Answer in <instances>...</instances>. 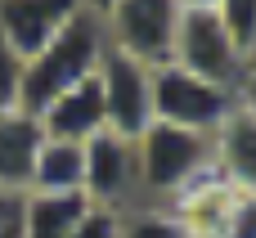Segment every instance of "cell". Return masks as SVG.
<instances>
[{
    "label": "cell",
    "mask_w": 256,
    "mask_h": 238,
    "mask_svg": "<svg viewBox=\"0 0 256 238\" xmlns=\"http://www.w3.org/2000/svg\"><path fill=\"white\" fill-rule=\"evenodd\" d=\"M238 90L202 81L176 63H158L153 68V122L194 130V135H216V126L234 112Z\"/></svg>",
    "instance_id": "obj_3"
},
{
    "label": "cell",
    "mask_w": 256,
    "mask_h": 238,
    "mask_svg": "<svg viewBox=\"0 0 256 238\" xmlns=\"http://www.w3.org/2000/svg\"><path fill=\"white\" fill-rule=\"evenodd\" d=\"M0 238H22V194H0Z\"/></svg>",
    "instance_id": "obj_19"
},
{
    "label": "cell",
    "mask_w": 256,
    "mask_h": 238,
    "mask_svg": "<svg viewBox=\"0 0 256 238\" xmlns=\"http://www.w3.org/2000/svg\"><path fill=\"white\" fill-rule=\"evenodd\" d=\"M243 72H256V36H252V45H248V54H243Z\"/></svg>",
    "instance_id": "obj_22"
},
{
    "label": "cell",
    "mask_w": 256,
    "mask_h": 238,
    "mask_svg": "<svg viewBox=\"0 0 256 238\" xmlns=\"http://www.w3.org/2000/svg\"><path fill=\"white\" fill-rule=\"evenodd\" d=\"M212 162V135H194L166 122H148L135 135V171L140 202H171L202 166Z\"/></svg>",
    "instance_id": "obj_2"
},
{
    "label": "cell",
    "mask_w": 256,
    "mask_h": 238,
    "mask_svg": "<svg viewBox=\"0 0 256 238\" xmlns=\"http://www.w3.org/2000/svg\"><path fill=\"white\" fill-rule=\"evenodd\" d=\"M166 63H176L202 81L230 86V90H238V81H243V50L230 40L216 9H180Z\"/></svg>",
    "instance_id": "obj_4"
},
{
    "label": "cell",
    "mask_w": 256,
    "mask_h": 238,
    "mask_svg": "<svg viewBox=\"0 0 256 238\" xmlns=\"http://www.w3.org/2000/svg\"><path fill=\"white\" fill-rule=\"evenodd\" d=\"M90 212L86 194H22V238H68Z\"/></svg>",
    "instance_id": "obj_12"
},
{
    "label": "cell",
    "mask_w": 256,
    "mask_h": 238,
    "mask_svg": "<svg viewBox=\"0 0 256 238\" xmlns=\"http://www.w3.org/2000/svg\"><path fill=\"white\" fill-rule=\"evenodd\" d=\"M180 4L176 0H117L104 18V36L112 50L158 68L171 54V32H176Z\"/></svg>",
    "instance_id": "obj_7"
},
{
    "label": "cell",
    "mask_w": 256,
    "mask_h": 238,
    "mask_svg": "<svg viewBox=\"0 0 256 238\" xmlns=\"http://www.w3.org/2000/svg\"><path fill=\"white\" fill-rule=\"evenodd\" d=\"M40 140H45V130L32 112L0 117V194H27Z\"/></svg>",
    "instance_id": "obj_11"
},
{
    "label": "cell",
    "mask_w": 256,
    "mask_h": 238,
    "mask_svg": "<svg viewBox=\"0 0 256 238\" xmlns=\"http://www.w3.org/2000/svg\"><path fill=\"white\" fill-rule=\"evenodd\" d=\"M216 238H256V194H243V189L230 194V207H225Z\"/></svg>",
    "instance_id": "obj_17"
},
{
    "label": "cell",
    "mask_w": 256,
    "mask_h": 238,
    "mask_svg": "<svg viewBox=\"0 0 256 238\" xmlns=\"http://www.w3.org/2000/svg\"><path fill=\"white\" fill-rule=\"evenodd\" d=\"M212 162H216V171L234 189L256 194V117L243 104H234V112L216 126V135H212Z\"/></svg>",
    "instance_id": "obj_10"
},
{
    "label": "cell",
    "mask_w": 256,
    "mask_h": 238,
    "mask_svg": "<svg viewBox=\"0 0 256 238\" xmlns=\"http://www.w3.org/2000/svg\"><path fill=\"white\" fill-rule=\"evenodd\" d=\"M94 76L104 94V126L122 140H135L153 122V68L108 45Z\"/></svg>",
    "instance_id": "obj_5"
},
{
    "label": "cell",
    "mask_w": 256,
    "mask_h": 238,
    "mask_svg": "<svg viewBox=\"0 0 256 238\" xmlns=\"http://www.w3.org/2000/svg\"><path fill=\"white\" fill-rule=\"evenodd\" d=\"M238 104L256 117V72H243V81H238Z\"/></svg>",
    "instance_id": "obj_20"
},
{
    "label": "cell",
    "mask_w": 256,
    "mask_h": 238,
    "mask_svg": "<svg viewBox=\"0 0 256 238\" xmlns=\"http://www.w3.org/2000/svg\"><path fill=\"white\" fill-rule=\"evenodd\" d=\"M81 4H86V14H90V18H99V22H104V18H108V9H112L117 0H81Z\"/></svg>",
    "instance_id": "obj_21"
},
{
    "label": "cell",
    "mask_w": 256,
    "mask_h": 238,
    "mask_svg": "<svg viewBox=\"0 0 256 238\" xmlns=\"http://www.w3.org/2000/svg\"><path fill=\"white\" fill-rule=\"evenodd\" d=\"M216 18L225 22L230 40L248 54V45L256 36V0H216Z\"/></svg>",
    "instance_id": "obj_15"
},
{
    "label": "cell",
    "mask_w": 256,
    "mask_h": 238,
    "mask_svg": "<svg viewBox=\"0 0 256 238\" xmlns=\"http://www.w3.org/2000/svg\"><path fill=\"white\" fill-rule=\"evenodd\" d=\"M81 14V0H0V40L27 63Z\"/></svg>",
    "instance_id": "obj_8"
},
{
    "label": "cell",
    "mask_w": 256,
    "mask_h": 238,
    "mask_svg": "<svg viewBox=\"0 0 256 238\" xmlns=\"http://www.w3.org/2000/svg\"><path fill=\"white\" fill-rule=\"evenodd\" d=\"M22 112V58L0 40V117Z\"/></svg>",
    "instance_id": "obj_16"
},
{
    "label": "cell",
    "mask_w": 256,
    "mask_h": 238,
    "mask_svg": "<svg viewBox=\"0 0 256 238\" xmlns=\"http://www.w3.org/2000/svg\"><path fill=\"white\" fill-rule=\"evenodd\" d=\"M117 238H189V230L171 207L140 202L130 212H117Z\"/></svg>",
    "instance_id": "obj_14"
},
{
    "label": "cell",
    "mask_w": 256,
    "mask_h": 238,
    "mask_svg": "<svg viewBox=\"0 0 256 238\" xmlns=\"http://www.w3.org/2000/svg\"><path fill=\"white\" fill-rule=\"evenodd\" d=\"M81 148H86V176H81L86 202L90 207H104V212H130V207H140L135 140H122L112 130H99Z\"/></svg>",
    "instance_id": "obj_6"
},
{
    "label": "cell",
    "mask_w": 256,
    "mask_h": 238,
    "mask_svg": "<svg viewBox=\"0 0 256 238\" xmlns=\"http://www.w3.org/2000/svg\"><path fill=\"white\" fill-rule=\"evenodd\" d=\"M81 176H86V148L72 140H40L36 162H32V184L40 194H81Z\"/></svg>",
    "instance_id": "obj_13"
},
{
    "label": "cell",
    "mask_w": 256,
    "mask_h": 238,
    "mask_svg": "<svg viewBox=\"0 0 256 238\" xmlns=\"http://www.w3.org/2000/svg\"><path fill=\"white\" fill-rule=\"evenodd\" d=\"M104 50H108L104 22L90 18V14L72 18L40 54H32V58L22 63V112L36 117L50 99H58V94L72 90L76 81L94 76Z\"/></svg>",
    "instance_id": "obj_1"
},
{
    "label": "cell",
    "mask_w": 256,
    "mask_h": 238,
    "mask_svg": "<svg viewBox=\"0 0 256 238\" xmlns=\"http://www.w3.org/2000/svg\"><path fill=\"white\" fill-rule=\"evenodd\" d=\"M40 130L50 140H72V144H86L90 135L108 130L104 126V94H99V76H86L76 81L72 90H63L58 99H50L40 112H36Z\"/></svg>",
    "instance_id": "obj_9"
},
{
    "label": "cell",
    "mask_w": 256,
    "mask_h": 238,
    "mask_svg": "<svg viewBox=\"0 0 256 238\" xmlns=\"http://www.w3.org/2000/svg\"><path fill=\"white\" fill-rule=\"evenodd\" d=\"M68 238H117V212H104V207H90L81 216V225Z\"/></svg>",
    "instance_id": "obj_18"
}]
</instances>
